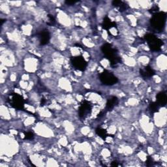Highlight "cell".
Masks as SVG:
<instances>
[{
    "instance_id": "1",
    "label": "cell",
    "mask_w": 167,
    "mask_h": 167,
    "mask_svg": "<svg viewBox=\"0 0 167 167\" xmlns=\"http://www.w3.org/2000/svg\"><path fill=\"white\" fill-rule=\"evenodd\" d=\"M102 52L110 62L112 66L116 65L121 62V58L118 56L117 51L109 43H105L101 47Z\"/></svg>"
},
{
    "instance_id": "2",
    "label": "cell",
    "mask_w": 167,
    "mask_h": 167,
    "mask_svg": "<svg viewBox=\"0 0 167 167\" xmlns=\"http://www.w3.org/2000/svg\"><path fill=\"white\" fill-rule=\"evenodd\" d=\"M166 14L164 12H158L154 14L150 21V26L156 32H162L166 23Z\"/></svg>"
},
{
    "instance_id": "3",
    "label": "cell",
    "mask_w": 167,
    "mask_h": 167,
    "mask_svg": "<svg viewBox=\"0 0 167 167\" xmlns=\"http://www.w3.org/2000/svg\"><path fill=\"white\" fill-rule=\"evenodd\" d=\"M144 38L147 42L150 50L153 51H159L161 49L163 42L155 35L152 33H148L144 36Z\"/></svg>"
},
{
    "instance_id": "4",
    "label": "cell",
    "mask_w": 167,
    "mask_h": 167,
    "mask_svg": "<svg viewBox=\"0 0 167 167\" xmlns=\"http://www.w3.org/2000/svg\"><path fill=\"white\" fill-rule=\"evenodd\" d=\"M8 102L12 107L17 110L24 108V99L20 95L13 93L8 97Z\"/></svg>"
},
{
    "instance_id": "5",
    "label": "cell",
    "mask_w": 167,
    "mask_h": 167,
    "mask_svg": "<svg viewBox=\"0 0 167 167\" xmlns=\"http://www.w3.org/2000/svg\"><path fill=\"white\" fill-rule=\"evenodd\" d=\"M100 80L103 84L107 86H112L118 82L117 77L107 70L104 71L100 74Z\"/></svg>"
},
{
    "instance_id": "6",
    "label": "cell",
    "mask_w": 167,
    "mask_h": 167,
    "mask_svg": "<svg viewBox=\"0 0 167 167\" xmlns=\"http://www.w3.org/2000/svg\"><path fill=\"white\" fill-rule=\"evenodd\" d=\"M92 107L91 103L87 101H83L78 109V114L80 118L82 119H85L88 116L90 115L92 112Z\"/></svg>"
},
{
    "instance_id": "7",
    "label": "cell",
    "mask_w": 167,
    "mask_h": 167,
    "mask_svg": "<svg viewBox=\"0 0 167 167\" xmlns=\"http://www.w3.org/2000/svg\"><path fill=\"white\" fill-rule=\"evenodd\" d=\"M71 62L76 69L84 71L87 67L86 61L82 56H76L71 59Z\"/></svg>"
},
{
    "instance_id": "8",
    "label": "cell",
    "mask_w": 167,
    "mask_h": 167,
    "mask_svg": "<svg viewBox=\"0 0 167 167\" xmlns=\"http://www.w3.org/2000/svg\"><path fill=\"white\" fill-rule=\"evenodd\" d=\"M140 74L143 78H150L155 75V73L150 66H146L140 69Z\"/></svg>"
},
{
    "instance_id": "9",
    "label": "cell",
    "mask_w": 167,
    "mask_h": 167,
    "mask_svg": "<svg viewBox=\"0 0 167 167\" xmlns=\"http://www.w3.org/2000/svg\"><path fill=\"white\" fill-rule=\"evenodd\" d=\"M40 43L42 45H45L49 43L50 39V35L48 30H44L42 31L39 34Z\"/></svg>"
},
{
    "instance_id": "10",
    "label": "cell",
    "mask_w": 167,
    "mask_h": 167,
    "mask_svg": "<svg viewBox=\"0 0 167 167\" xmlns=\"http://www.w3.org/2000/svg\"><path fill=\"white\" fill-rule=\"evenodd\" d=\"M114 27H116V24L114 22H112L109 17H106L103 19L102 23V28L107 30V31H109L110 29Z\"/></svg>"
},
{
    "instance_id": "11",
    "label": "cell",
    "mask_w": 167,
    "mask_h": 167,
    "mask_svg": "<svg viewBox=\"0 0 167 167\" xmlns=\"http://www.w3.org/2000/svg\"><path fill=\"white\" fill-rule=\"evenodd\" d=\"M157 103L159 104L160 107H164L167 102V97L166 94L164 92H160L159 93L157 96Z\"/></svg>"
},
{
    "instance_id": "12",
    "label": "cell",
    "mask_w": 167,
    "mask_h": 167,
    "mask_svg": "<svg viewBox=\"0 0 167 167\" xmlns=\"http://www.w3.org/2000/svg\"><path fill=\"white\" fill-rule=\"evenodd\" d=\"M118 103V99L116 97L112 96L109 99V100L107 103V106H106V109L108 110H111L114 108V107L117 105Z\"/></svg>"
},
{
    "instance_id": "13",
    "label": "cell",
    "mask_w": 167,
    "mask_h": 167,
    "mask_svg": "<svg viewBox=\"0 0 167 167\" xmlns=\"http://www.w3.org/2000/svg\"><path fill=\"white\" fill-rule=\"evenodd\" d=\"M95 131H96L97 134L98 136H99L100 137L103 139H105L108 136H109L107 133V131L101 127H98L97 129H96Z\"/></svg>"
},
{
    "instance_id": "14",
    "label": "cell",
    "mask_w": 167,
    "mask_h": 167,
    "mask_svg": "<svg viewBox=\"0 0 167 167\" xmlns=\"http://www.w3.org/2000/svg\"><path fill=\"white\" fill-rule=\"evenodd\" d=\"M160 106L157 102H153L149 104V110L152 113H155L159 111Z\"/></svg>"
},
{
    "instance_id": "15",
    "label": "cell",
    "mask_w": 167,
    "mask_h": 167,
    "mask_svg": "<svg viewBox=\"0 0 167 167\" xmlns=\"http://www.w3.org/2000/svg\"><path fill=\"white\" fill-rule=\"evenodd\" d=\"M34 138V134L32 132L24 133V139L25 140H32Z\"/></svg>"
},
{
    "instance_id": "16",
    "label": "cell",
    "mask_w": 167,
    "mask_h": 167,
    "mask_svg": "<svg viewBox=\"0 0 167 167\" xmlns=\"http://www.w3.org/2000/svg\"><path fill=\"white\" fill-rule=\"evenodd\" d=\"M118 9H119V11L123 12V11H125L128 8V5L125 3H124V2H122L121 3V4L119 5V6L118 7Z\"/></svg>"
},
{
    "instance_id": "17",
    "label": "cell",
    "mask_w": 167,
    "mask_h": 167,
    "mask_svg": "<svg viewBox=\"0 0 167 167\" xmlns=\"http://www.w3.org/2000/svg\"><path fill=\"white\" fill-rule=\"evenodd\" d=\"M48 22H47V24L48 25H50V26L54 25L55 24V22H56V20H55L54 18L53 17L52 15H48Z\"/></svg>"
},
{
    "instance_id": "18",
    "label": "cell",
    "mask_w": 167,
    "mask_h": 167,
    "mask_svg": "<svg viewBox=\"0 0 167 167\" xmlns=\"http://www.w3.org/2000/svg\"><path fill=\"white\" fill-rule=\"evenodd\" d=\"M154 164V161H153V159L150 158V157H148V159H147V161H146V165L147 166H151Z\"/></svg>"
},
{
    "instance_id": "19",
    "label": "cell",
    "mask_w": 167,
    "mask_h": 167,
    "mask_svg": "<svg viewBox=\"0 0 167 167\" xmlns=\"http://www.w3.org/2000/svg\"><path fill=\"white\" fill-rule=\"evenodd\" d=\"M122 2L121 1H117V0H115V1H113L112 2V5L116 7H118L119 6V5L121 4V3Z\"/></svg>"
},
{
    "instance_id": "20",
    "label": "cell",
    "mask_w": 167,
    "mask_h": 167,
    "mask_svg": "<svg viewBox=\"0 0 167 167\" xmlns=\"http://www.w3.org/2000/svg\"><path fill=\"white\" fill-rule=\"evenodd\" d=\"M158 11H159V8H158L157 7H153L152 9H151L149 10V11H150L151 13H152L154 14H155V13H158V12H159Z\"/></svg>"
},
{
    "instance_id": "21",
    "label": "cell",
    "mask_w": 167,
    "mask_h": 167,
    "mask_svg": "<svg viewBox=\"0 0 167 167\" xmlns=\"http://www.w3.org/2000/svg\"><path fill=\"white\" fill-rule=\"evenodd\" d=\"M77 2H76V1H66L65 2V3L67 5H74V3H77Z\"/></svg>"
},
{
    "instance_id": "22",
    "label": "cell",
    "mask_w": 167,
    "mask_h": 167,
    "mask_svg": "<svg viewBox=\"0 0 167 167\" xmlns=\"http://www.w3.org/2000/svg\"><path fill=\"white\" fill-rule=\"evenodd\" d=\"M111 166H119V164L116 161H113L111 163Z\"/></svg>"
},
{
    "instance_id": "23",
    "label": "cell",
    "mask_w": 167,
    "mask_h": 167,
    "mask_svg": "<svg viewBox=\"0 0 167 167\" xmlns=\"http://www.w3.org/2000/svg\"><path fill=\"white\" fill-rule=\"evenodd\" d=\"M5 21V20H1V24H2V25L3 24V22H4Z\"/></svg>"
}]
</instances>
